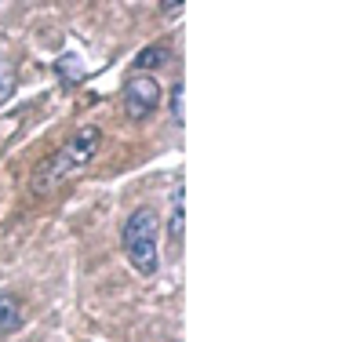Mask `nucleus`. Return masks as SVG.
<instances>
[{"instance_id": "obj_8", "label": "nucleus", "mask_w": 364, "mask_h": 342, "mask_svg": "<svg viewBox=\"0 0 364 342\" xmlns=\"http://www.w3.org/2000/svg\"><path fill=\"white\" fill-rule=\"evenodd\" d=\"M55 70H58V73H63V84H66V87H73V84H77V80L84 77V73H80V62H77L73 55H66V58H63V62H58V66H55Z\"/></svg>"}, {"instance_id": "obj_1", "label": "nucleus", "mask_w": 364, "mask_h": 342, "mask_svg": "<svg viewBox=\"0 0 364 342\" xmlns=\"http://www.w3.org/2000/svg\"><path fill=\"white\" fill-rule=\"evenodd\" d=\"M99 146H102V132L95 128V124H84V128H77V135H73L63 149H58V153H51V157L37 168V175H33V193H37V197H48V193L58 190V186L80 178V175L87 171V164L95 161Z\"/></svg>"}, {"instance_id": "obj_7", "label": "nucleus", "mask_w": 364, "mask_h": 342, "mask_svg": "<svg viewBox=\"0 0 364 342\" xmlns=\"http://www.w3.org/2000/svg\"><path fill=\"white\" fill-rule=\"evenodd\" d=\"M182 102H186V84H182V80H175V87H171V117H175V124H178V128H182V124H186V106H182Z\"/></svg>"}, {"instance_id": "obj_6", "label": "nucleus", "mask_w": 364, "mask_h": 342, "mask_svg": "<svg viewBox=\"0 0 364 342\" xmlns=\"http://www.w3.org/2000/svg\"><path fill=\"white\" fill-rule=\"evenodd\" d=\"M171 58V51L164 48V44H154V48H146V51H139L135 55V73H149V70H157V66H164V62Z\"/></svg>"}, {"instance_id": "obj_2", "label": "nucleus", "mask_w": 364, "mask_h": 342, "mask_svg": "<svg viewBox=\"0 0 364 342\" xmlns=\"http://www.w3.org/2000/svg\"><path fill=\"white\" fill-rule=\"evenodd\" d=\"M120 252H124V259L142 277L157 273L161 252H157V211L154 208L142 204V208H135L124 219V230H120Z\"/></svg>"}, {"instance_id": "obj_10", "label": "nucleus", "mask_w": 364, "mask_h": 342, "mask_svg": "<svg viewBox=\"0 0 364 342\" xmlns=\"http://www.w3.org/2000/svg\"><path fill=\"white\" fill-rule=\"evenodd\" d=\"M161 11H164V15H178V11H182V0H175V4H171V0H164Z\"/></svg>"}, {"instance_id": "obj_5", "label": "nucleus", "mask_w": 364, "mask_h": 342, "mask_svg": "<svg viewBox=\"0 0 364 342\" xmlns=\"http://www.w3.org/2000/svg\"><path fill=\"white\" fill-rule=\"evenodd\" d=\"M182 226H186V186H175V197H171V219H168V233L178 244L182 240Z\"/></svg>"}, {"instance_id": "obj_4", "label": "nucleus", "mask_w": 364, "mask_h": 342, "mask_svg": "<svg viewBox=\"0 0 364 342\" xmlns=\"http://www.w3.org/2000/svg\"><path fill=\"white\" fill-rule=\"evenodd\" d=\"M22 302L11 292H0V335H11L22 328Z\"/></svg>"}, {"instance_id": "obj_3", "label": "nucleus", "mask_w": 364, "mask_h": 342, "mask_svg": "<svg viewBox=\"0 0 364 342\" xmlns=\"http://www.w3.org/2000/svg\"><path fill=\"white\" fill-rule=\"evenodd\" d=\"M120 102H124L128 120H146L154 117V109L161 106V84L146 73H135L124 80V91H120Z\"/></svg>"}, {"instance_id": "obj_9", "label": "nucleus", "mask_w": 364, "mask_h": 342, "mask_svg": "<svg viewBox=\"0 0 364 342\" xmlns=\"http://www.w3.org/2000/svg\"><path fill=\"white\" fill-rule=\"evenodd\" d=\"M11 91H15V73L11 66H0V102H8Z\"/></svg>"}]
</instances>
